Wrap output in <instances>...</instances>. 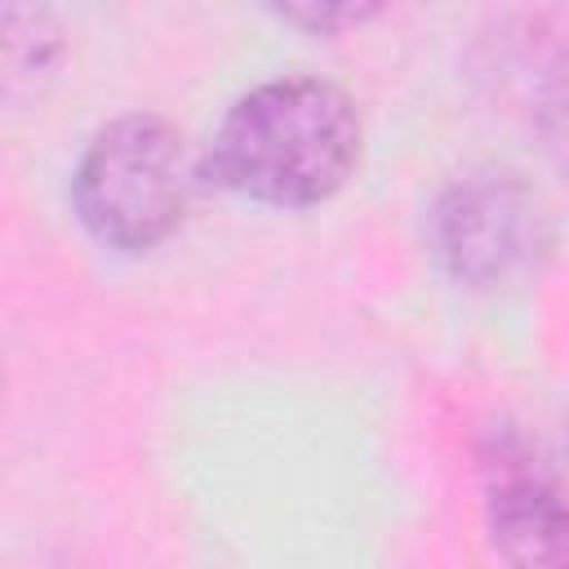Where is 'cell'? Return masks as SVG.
I'll list each match as a JSON object with an SVG mask.
<instances>
[{"mask_svg": "<svg viewBox=\"0 0 569 569\" xmlns=\"http://www.w3.org/2000/svg\"><path fill=\"white\" fill-rule=\"evenodd\" d=\"M200 160L204 178L258 204H320L360 164V111L333 80H267L231 102Z\"/></svg>", "mask_w": 569, "mask_h": 569, "instance_id": "6da1fadb", "label": "cell"}, {"mask_svg": "<svg viewBox=\"0 0 569 569\" xmlns=\"http://www.w3.org/2000/svg\"><path fill=\"white\" fill-rule=\"evenodd\" d=\"M204 178L187 133L160 116H120L84 147L71 200L84 231L107 249H151L169 240Z\"/></svg>", "mask_w": 569, "mask_h": 569, "instance_id": "7a4b0ae2", "label": "cell"}, {"mask_svg": "<svg viewBox=\"0 0 569 569\" xmlns=\"http://www.w3.org/2000/svg\"><path fill=\"white\" fill-rule=\"evenodd\" d=\"M431 249L458 284L493 289L538 271L551 253V218L516 173H471L436 200Z\"/></svg>", "mask_w": 569, "mask_h": 569, "instance_id": "3957f363", "label": "cell"}, {"mask_svg": "<svg viewBox=\"0 0 569 569\" xmlns=\"http://www.w3.org/2000/svg\"><path fill=\"white\" fill-rule=\"evenodd\" d=\"M489 533L507 569H565V507L556 467L520 427H489L480 445Z\"/></svg>", "mask_w": 569, "mask_h": 569, "instance_id": "277c9868", "label": "cell"}, {"mask_svg": "<svg viewBox=\"0 0 569 569\" xmlns=\"http://www.w3.org/2000/svg\"><path fill=\"white\" fill-rule=\"evenodd\" d=\"M13 9L0 13V93L13 89V84H27L31 76H40L53 58V31L44 27L40 13L27 18L22 31H9L13 27Z\"/></svg>", "mask_w": 569, "mask_h": 569, "instance_id": "5b68a950", "label": "cell"}, {"mask_svg": "<svg viewBox=\"0 0 569 569\" xmlns=\"http://www.w3.org/2000/svg\"><path fill=\"white\" fill-rule=\"evenodd\" d=\"M369 9H284V18L289 22H302V27H311V31H329V27H342V22H360Z\"/></svg>", "mask_w": 569, "mask_h": 569, "instance_id": "8992f818", "label": "cell"}]
</instances>
